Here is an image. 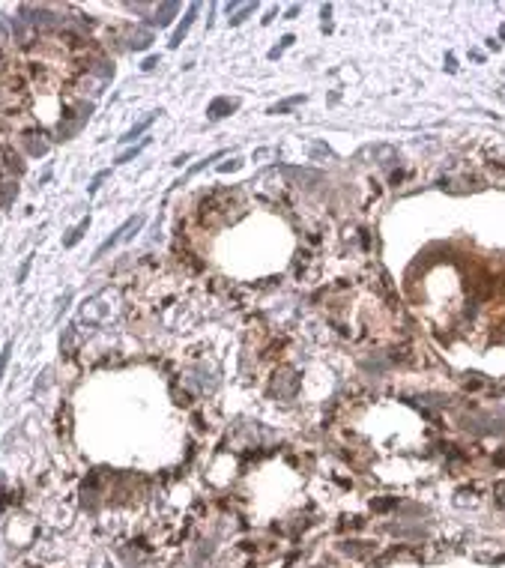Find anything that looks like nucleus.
<instances>
[{
  "mask_svg": "<svg viewBox=\"0 0 505 568\" xmlns=\"http://www.w3.org/2000/svg\"><path fill=\"white\" fill-rule=\"evenodd\" d=\"M176 9H179L176 3H165V6H159V12H156V24H168L170 15H173Z\"/></svg>",
  "mask_w": 505,
  "mask_h": 568,
  "instance_id": "423d86ee",
  "label": "nucleus"
},
{
  "mask_svg": "<svg viewBox=\"0 0 505 568\" xmlns=\"http://www.w3.org/2000/svg\"><path fill=\"white\" fill-rule=\"evenodd\" d=\"M395 506V500H380V503H374V509H380V512H386V509H392Z\"/></svg>",
  "mask_w": 505,
  "mask_h": 568,
  "instance_id": "4468645a",
  "label": "nucleus"
},
{
  "mask_svg": "<svg viewBox=\"0 0 505 568\" xmlns=\"http://www.w3.org/2000/svg\"><path fill=\"white\" fill-rule=\"evenodd\" d=\"M239 108V102L236 99H227V96H218L209 108H206V114H209V120H221V117H227L230 111H236Z\"/></svg>",
  "mask_w": 505,
  "mask_h": 568,
  "instance_id": "f03ea898",
  "label": "nucleus"
},
{
  "mask_svg": "<svg viewBox=\"0 0 505 568\" xmlns=\"http://www.w3.org/2000/svg\"><path fill=\"white\" fill-rule=\"evenodd\" d=\"M27 270H30V258H27V261L21 264V270H18V276H15V282H24V279H27Z\"/></svg>",
  "mask_w": 505,
  "mask_h": 568,
  "instance_id": "f8f14e48",
  "label": "nucleus"
},
{
  "mask_svg": "<svg viewBox=\"0 0 505 568\" xmlns=\"http://www.w3.org/2000/svg\"><path fill=\"white\" fill-rule=\"evenodd\" d=\"M138 219H141V216H135V219H129V222H123V225H120V228H117V231H114V234H111V237H108V240H105V243L99 246V249H96V255H93V261H99V258H105V252H108L111 246H117L120 240H126V231H132V228L138 225Z\"/></svg>",
  "mask_w": 505,
  "mask_h": 568,
  "instance_id": "f257e3e1",
  "label": "nucleus"
},
{
  "mask_svg": "<svg viewBox=\"0 0 505 568\" xmlns=\"http://www.w3.org/2000/svg\"><path fill=\"white\" fill-rule=\"evenodd\" d=\"M251 12H254V3H248V6H242V12H239L236 18H230V24H242V21H245V18L251 15Z\"/></svg>",
  "mask_w": 505,
  "mask_h": 568,
  "instance_id": "9d476101",
  "label": "nucleus"
},
{
  "mask_svg": "<svg viewBox=\"0 0 505 568\" xmlns=\"http://www.w3.org/2000/svg\"><path fill=\"white\" fill-rule=\"evenodd\" d=\"M221 156H224V153H221V150H218V153H212V156H209V159H203V162H200V165H194V168H191V171H188V177H194V174H197V171H203V168H206V165H209V162H218V159H221Z\"/></svg>",
  "mask_w": 505,
  "mask_h": 568,
  "instance_id": "1a4fd4ad",
  "label": "nucleus"
},
{
  "mask_svg": "<svg viewBox=\"0 0 505 568\" xmlns=\"http://www.w3.org/2000/svg\"><path fill=\"white\" fill-rule=\"evenodd\" d=\"M159 114H162V111H150V114H147V117H144L141 123H135V126H132V129H129V132L123 135V138H120V141H123V144H132V141H135V138H138L141 132H147V129H150V126L156 123V117H159Z\"/></svg>",
  "mask_w": 505,
  "mask_h": 568,
  "instance_id": "20e7f679",
  "label": "nucleus"
},
{
  "mask_svg": "<svg viewBox=\"0 0 505 568\" xmlns=\"http://www.w3.org/2000/svg\"><path fill=\"white\" fill-rule=\"evenodd\" d=\"M299 102H302V96H293V99H284L281 105H272V108H269V114H284V111H290V108H293V105H299Z\"/></svg>",
  "mask_w": 505,
  "mask_h": 568,
  "instance_id": "6e6552de",
  "label": "nucleus"
},
{
  "mask_svg": "<svg viewBox=\"0 0 505 568\" xmlns=\"http://www.w3.org/2000/svg\"><path fill=\"white\" fill-rule=\"evenodd\" d=\"M87 228H90V216H87V219H81V222L75 225V231H72V234L66 237V249H72V246H78V243H81V237L87 234Z\"/></svg>",
  "mask_w": 505,
  "mask_h": 568,
  "instance_id": "39448f33",
  "label": "nucleus"
},
{
  "mask_svg": "<svg viewBox=\"0 0 505 568\" xmlns=\"http://www.w3.org/2000/svg\"><path fill=\"white\" fill-rule=\"evenodd\" d=\"M156 63H159V57H147V60H144V66H141V69H147V72H150V69H156Z\"/></svg>",
  "mask_w": 505,
  "mask_h": 568,
  "instance_id": "2eb2a0df",
  "label": "nucleus"
},
{
  "mask_svg": "<svg viewBox=\"0 0 505 568\" xmlns=\"http://www.w3.org/2000/svg\"><path fill=\"white\" fill-rule=\"evenodd\" d=\"M108 174H111V171H99V174H96V177H93V183H90V186H87V192H90V195H93V192H96V189H99V183H102V180H105V177H108Z\"/></svg>",
  "mask_w": 505,
  "mask_h": 568,
  "instance_id": "9b49d317",
  "label": "nucleus"
},
{
  "mask_svg": "<svg viewBox=\"0 0 505 568\" xmlns=\"http://www.w3.org/2000/svg\"><path fill=\"white\" fill-rule=\"evenodd\" d=\"M9 350H12V344H6L3 353H0V374H3V368H6V362H9Z\"/></svg>",
  "mask_w": 505,
  "mask_h": 568,
  "instance_id": "ddd939ff",
  "label": "nucleus"
},
{
  "mask_svg": "<svg viewBox=\"0 0 505 568\" xmlns=\"http://www.w3.org/2000/svg\"><path fill=\"white\" fill-rule=\"evenodd\" d=\"M197 9H200L197 3H191V6H188V12H185V18H182V24H179V27H176V33L170 36V48H176V45H179V42L185 39V33H188V27H191V21H194V15H197Z\"/></svg>",
  "mask_w": 505,
  "mask_h": 568,
  "instance_id": "7ed1b4c3",
  "label": "nucleus"
},
{
  "mask_svg": "<svg viewBox=\"0 0 505 568\" xmlns=\"http://www.w3.org/2000/svg\"><path fill=\"white\" fill-rule=\"evenodd\" d=\"M144 147H147V141H141V144H135V147H129V150H123V153L117 156V165H126V162H132V159H135V156H138Z\"/></svg>",
  "mask_w": 505,
  "mask_h": 568,
  "instance_id": "0eeeda50",
  "label": "nucleus"
}]
</instances>
